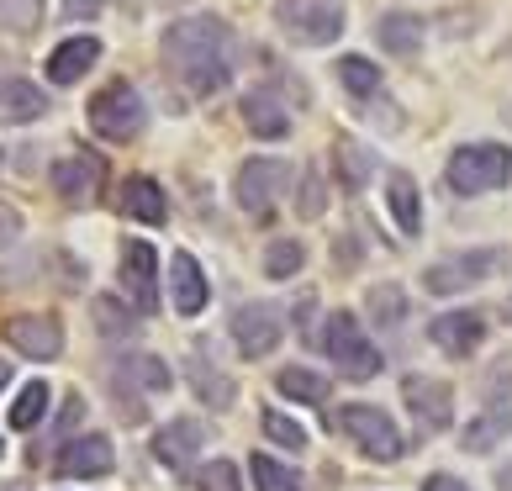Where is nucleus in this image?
Wrapping results in <instances>:
<instances>
[{"label":"nucleus","instance_id":"obj_14","mask_svg":"<svg viewBox=\"0 0 512 491\" xmlns=\"http://www.w3.org/2000/svg\"><path fill=\"white\" fill-rule=\"evenodd\" d=\"M6 344L27 360H53L64 349V328L53 317H11L6 323Z\"/></svg>","mask_w":512,"mask_h":491},{"label":"nucleus","instance_id":"obj_4","mask_svg":"<svg viewBox=\"0 0 512 491\" xmlns=\"http://www.w3.org/2000/svg\"><path fill=\"white\" fill-rule=\"evenodd\" d=\"M333 428H338V433H349V439L365 449L370 460H402V433H396V423L386 418L381 407L349 402V407H338V412H333Z\"/></svg>","mask_w":512,"mask_h":491},{"label":"nucleus","instance_id":"obj_7","mask_svg":"<svg viewBox=\"0 0 512 491\" xmlns=\"http://www.w3.org/2000/svg\"><path fill=\"white\" fill-rule=\"evenodd\" d=\"M328 354H333L338 375H349V381H370V375L381 370V349L370 344L365 328H359L349 312L328 317Z\"/></svg>","mask_w":512,"mask_h":491},{"label":"nucleus","instance_id":"obj_18","mask_svg":"<svg viewBox=\"0 0 512 491\" xmlns=\"http://www.w3.org/2000/svg\"><path fill=\"white\" fill-rule=\"evenodd\" d=\"M243 122H249L254 138H270V143L291 132V117H286V106H280L275 90H249V96H243Z\"/></svg>","mask_w":512,"mask_h":491},{"label":"nucleus","instance_id":"obj_3","mask_svg":"<svg viewBox=\"0 0 512 491\" xmlns=\"http://www.w3.org/2000/svg\"><path fill=\"white\" fill-rule=\"evenodd\" d=\"M275 22H280V32H286L291 43L328 48V43H338V32H344L349 11H344V0H280V6H275Z\"/></svg>","mask_w":512,"mask_h":491},{"label":"nucleus","instance_id":"obj_32","mask_svg":"<svg viewBox=\"0 0 512 491\" xmlns=\"http://www.w3.org/2000/svg\"><path fill=\"white\" fill-rule=\"evenodd\" d=\"M43 22V0H0V27L6 32H32Z\"/></svg>","mask_w":512,"mask_h":491},{"label":"nucleus","instance_id":"obj_41","mask_svg":"<svg viewBox=\"0 0 512 491\" xmlns=\"http://www.w3.org/2000/svg\"><path fill=\"white\" fill-rule=\"evenodd\" d=\"M6 386H11V365H6V360H0V391H6Z\"/></svg>","mask_w":512,"mask_h":491},{"label":"nucleus","instance_id":"obj_23","mask_svg":"<svg viewBox=\"0 0 512 491\" xmlns=\"http://www.w3.org/2000/svg\"><path fill=\"white\" fill-rule=\"evenodd\" d=\"M507 433H512V407L507 402H491L476 423H465V449L486 455V449H497L507 439Z\"/></svg>","mask_w":512,"mask_h":491},{"label":"nucleus","instance_id":"obj_34","mask_svg":"<svg viewBox=\"0 0 512 491\" xmlns=\"http://www.w3.org/2000/svg\"><path fill=\"white\" fill-rule=\"evenodd\" d=\"M264 433H270L275 444H286V449H307V428L291 423L286 412H264Z\"/></svg>","mask_w":512,"mask_h":491},{"label":"nucleus","instance_id":"obj_28","mask_svg":"<svg viewBox=\"0 0 512 491\" xmlns=\"http://www.w3.org/2000/svg\"><path fill=\"white\" fill-rule=\"evenodd\" d=\"M301 264H307V249H301L296 238H275L270 249H264V275L270 280H291Z\"/></svg>","mask_w":512,"mask_h":491},{"label":"nucleus","instance_id":"obj_13","mask_svg":"<svg viewBox=\"0 0 512 491\" xmlns=\"http://www.w3.org/2000/svg\"><path fill=\"white\" fill-rule=\"evenodd\" d=\"M402 396H407V407H412V418H417V428H428V433H439V428H449V386L444 381H428V375H407L402 381Z\"/></svg>","mask_w":512,"mask_h":491},{"label":"nucleus","instance_id":"obj_16","mask_svg":"<svg viewBox=\"0 0 512 491\" xmlns=\"http://www.w3.org/2000/svg\"><path fill=\"white\" fill-rule=\"evenodd\" d=\"M201 449H206V433H201V423H191V418L159 428V439H154V455H159V465H169V470H191Z\"/></svg>","mask_w":512,"mask_h":491},{"label":"nucleus","instance_id":"obj_43","mask_svg":"<svg viewBox=\"0 0 512 491\" xmlns=\"http://www.w3.org/2000/svg\"><path fill=\"white\" fill-rule=\"evenodd\" d=\"M502 486H512V470H507V476H502Z\"/></svg>","mask_w":512,"mask_h":491},{"label":"nucleus","instance_id":"obj_1","mask_svg":"<svg viewBox=\"0 0 512 491\" xmlns=\"http://www.w3.org/2000/svg\"><path fill=\"white\" fill-rule=\"evenodd\" d=\"M164 64L191 96H217L233 80V32L217 16H180L164 32Z\"/></svg>","mask_w":512,"mask_h":491},{"label":"nucleus","instance_id":"obj_24","mask_svg":"<svg viewBox=\"0 0 512 491\" xmlns=\"http://www.w3.org/2000/svg\"><path fill=\"white\" fill-rule=\"evenodd\" d=\"M375 37H381V48L386 53H417L423 48V22H417V16H407V11H386L381 22H375Z\"/></svg>","mask_w":512,"mask_h":491},{"label":"nucleus","instance_id":"obj_38","mask_svg":"<svg viewBox=\"0 0 512 491\" xmlns=\"http://www.w3.org/2000/svg\"><path fill=\"white\" fill-rule=\"evenodd\" d=\"M64 16L80 22V16H101V0H64Z\"/></svg>","mask_w":512,"mask_h":491},{"label":"nucleus","instance_id":"obj_27","mask_svg":"<svg viewBox=\"0 0 512 491\" xmlns=\"http://www.w3.org/2000/svg\"><path fill=\"white\" fill-rule=\"evenodd\" d=\"M338 80H344V90L349 96H375L381 90V69H375L370 59H359V53H349V59H338Z\"/></svg>","mask_w":512,"mask_h":491},{"label":"nucleus","instance_id":"obj_10","mask_svg":"<svg viewBox=\"0 0 512 491\" xmlns=\"http://www.w3.org/2000/svg\"><path fill=\"white\" fill-rule=\"evenodd\" d=\"M280 333H286V323H280V307H270V301H243V307L233 312V338H238V349L249 354V360L270 354L280 344Z\"/></svg>","mask_w":512,"mask_h":491},{"label":"nucleus","instance_id":"obj_25","mask_svg":"<svg viewBox=\"0 0 512 491\" xmlns=\"http://www.w3.org/2000/svg\"><path fill=\"white\" fill-rule=\"evenodd\" d=\"M386 201H391L396 228H402L407 238L423 233V206H417V185H412V175H391V180H386Z\"/></svg>","mask_w":512,"mask_h":491},{"label":"nucleus","instance_id":"obj_19","mask_svg":"<svg viewBox=\"0 0 512 491\" xmlns=\"http://www.w3.org/2000/svg\"><path fill=\"white\" fill-rule=\"evenodd\" d=\"M48 111V96L37 90L32 80H0V122L11 127H27Z\"/></svg>","mask_w":512,"mask_h":491},{"label":"nucleus","instance_id":"obj_2","mask_svg":"<svg viewBox=\"0 0 512 491\" xmlns=\"http://www.w3.org/2000/svg\"><path fill=\"white\" fill-rule=\"evenodd\" d=\"M512 180V148L507 143H465L449 154V191L454 196H486Z\"/></svg>","mask_w":512,"mask_h":491},{"label":"nucleus","instance_id":"obj_15","mask_svg":"<svg viewBox=\"0 0 512 491\" xmlns=\"http://www.w3.org/2000/svg\"><path fill=\"white\" fill-rule=\"evenodd\" d=\"M111 465H117V455H111L106 433H85V439L64 444V455H59V470L74 476V481H96V476H106Z\"/></svg>","mask_w":512,"mask_h":491},{"label":"nucleus","instance_id":"obj_36","mask_svg":"<svg viewBox=\"0 0 512 491\" xmlns=\"http://www.w3.org/2000/svg\"><path fill=\"white\" fill-rule=\"evenodd\" d=\"M402 307H407V301H402V291H396V286H375L370 291V312L386 317V323H402Z\"/></svg>","mask_w":512,"mask_h":491},{"label":"nucleus","instance_id":"obj_31","mask_svg":"<svg viewBox=\"0 0 512 491\" xmlns=\"http://www.w3.org/2000/svg\"><path fill=\"white\" fill-rule=\"evenodd\" d=\"M43 412H48V386L32 381V386H22V396H16V407H11V428H37Z\"/></svg>","mask_w":512,"mask_h":491},{"label":"nucleus","instance_id":"obj_9","mask_svg":"<svg viewBox=\"0 0 512 491\" xmlns=\"http://www.w3.org/2000/svg\"><path fill=\"white\" fill-rule=\"evenodd\" d=\"M122 291L132 296L138 312H159V254H154V243L132 238L122 249Z\"/></svg>","mask_w":512,"mask_h":491},{"label":"nucleus","instance_id":"obj_5","mask_svg":"<svg viewBox=\"0 0 512 491\" xmlns=\"http://www.w3.org/2000/svg\"><path fill=\"white\" fill-rule=\"evenodd\" d=\"M143 122H148V106H143V96L132 90L127 80H117V85H106L96 101H90V127L101 132V138H111V143H127V138H138L143 132Z\"/></svg>","mask_w":512,"mask_h":491},{"label":"nucleus","instance_id":"obj_35","mask_svg":"<svg viewBox=\"0 0 512 491\" xmlns=\"http://www.w3.org/2000/svg\"><path fill=\"white\" fill-rule=\"evenodd\" d=\"M338 164H344V175H349V191H359L370 175V154L359 143H338Z\"/></svg>","mask_w":512,"mask_h":491},{"label":"nucleus","instance_id":"obj_17","mask_svg":"<svg viewBox=\"0 0 512 491\" xmlns=\"http://www.w3.org/2000/svg\"><path fill=\"white\" fill-rule=\"evenodd\" d=\"M96 59H101L96 37H69V43H59L48 53V80L53 85H74V80H85V74L96 69Z\"/></svg>","mask_w":512,"mask_h":491},{"label":"nucleus","instance_id":"obj_44","mask_svg":"<svg viewBox=\"0 0 512 491\" xmlns=\"http://www.w3.org/2000/svg\"><path fill=\"white\" fill-rule=\"evenodd\" d=\"M6 491H22V486H6Z\"/></svg>","mask_w":512,"mask_h":491},{"label":"nucleus","instance_id":"obj_33","mask_svg":"<svg viewBox=\"0 0 512 491\" xmlns=\"http://www.w3.org/2000/svg\"><path fill=\"white\" fill-rule=\"evenodd\" d=\"M96 323L106 338H132V312H122V301L96 296Z\"/></svg>","mask_w":512,"mask_h":491},{"label":"nucleus","instance_id":"obj_30","mask_svg":"<svg viewBox=\"0 0 512 491\" xmlns=\"http://www.w3.org/2000/svg\"><path fill=\"white\" fill-rule=\"evenodd\" d=\"M249 470H254V491H301V476H296V470L280 465V460H270V455H254Z\"/></svg>","mask_w":512,"mask_h":491},{"label":"nucleus","instance_id":"obj_37","mask_svg":"<svg viewBox=\"0 0 512 491\" xmlns=\"http://www.w3.org/2000/svg\"><path fill=\"white\" fill-rule=\"evenodd\" d=\"M196 486H201V491H243V486H238V470L227 465V460H212V465H206Z\"/></svg>","mask_w":512,"mask_h":491},{"label":"nucleus","instance_id":"obj_40","mask_svg":"<svg viewBox=\"0 0 512 491\" xmlns=\"http://www.w3.org/2000/svg\"><path fill=\"white\" fill-rule=\"evenodd\" d=\"M16 238V212L11 206H0V243H11Z\"/></svg>","mask_w":512,"mask_h":491},{"label":"nucleus","instance_id":"obj_21","mask_svg":"<svg viewBox=\"0 0 512 491\" xmlns=\"http://www.w3.org/2000/svg\"><path fill=\"white\" fill-rule=\"evenodd\" d=\"M122 206H127V217L148 222V228H159V222L169 217V201H164V191H159V180H148V175H132V180H127Z\"/></svg>","mask_w":512,"mask_h":491},{"label":"nucleus","instance_id":"obj_26","mask_svg":"<svg viewBox=\"0 0 512 491\" xmlns=\"http://www.w3.org/2000/svg\"><path fill=\"white\" fill-rule=\"evenodd\" d=\"M275 386L280 396H291V402H307V407H322L328 402V375H317V370H280L275 375Z\"/></svg>","mask_w":512,"mask_h":491},{"label":"nucleus","instance_id":"obj_6","mask_svg":"<svg viewBox=\"0 0 512 491\" xmlns=\"http://www.w3.org/2000/svg\"><path fill=\"white\" fill-rule=\"evenodd\" d=\"M497 270H507V254L502 249H476V254H454V259L428 264L423 286L433 296H454V291H470V286H481V280H491Z\"/></svg>","mask_w":512,"mask_h":491},{"label":"nucleus","instance_id":"obj_22","mask_svg":"<svg viewBox=\"0 0 512 491\" xmlns=\"http://www.w3.org/2000/svg\"><path fill=\"white\" fill-rule=\"evenodd\" d=\"M191 386H196V396L206 407H233V381H227V375L217 370V360H206V349H196L191 354Z\"/></svg>","mask_w":512,"mask_h":491},{"label":"nucleus","instance_id":"obj_8","mask_svg":"<svg viewBox=\"0 0 512 491\" xmlns=\"http://www.w3.org/2000/svg\"><path fill=\"white\" fill-rule=\"evenodd\" d=\"M286 185H291V164H286V159H249V164L238 169L233 196H238L243 212L264 217L280 196H286Z\"/></svg>","mask_w":512,"mask_h":491},{"label":"nucleus","instance_id":"obj_29","mask_svg":"<svg viewBox=\"0 0 512 491\" xmlns=\"http://www.w3.org/2000/svg\"><path fill=\"white\" fill-rule=\"evenodd\" d=\"M117 381H132V386H143V391H169V365L154 360V354H138V360H122Z\"/></svg>","mask_w":512,"mask_h":491},{"label":"nucleus","instance_id":"obj_39","mask_svg":"<svg viewBox=\"0 0 512 491\" xmlns=\"http://www.w3.org/2000/svg\"><path fill=\"white\" fill-rule=\"evenodd\" d=\"M423 491H470V486H465V481H454V476H428Z\"/></svg>","mask_w":512,"mask_h":491},{"label":"nucleus","instance_id":"obj_11","mask_svg":"<svg viewBox=\"0 0 512 491\" xmlns=\"http://www.w3.org/2000/svg\"><path fill=\"white\" fill-rule=\"evenodd\" d=\"M101 159L96 154H69V159H59L53 164V191H59L69 206H90L101 196Z\"/></svg>","mask_w":512,"mask_h":491},{"label":"nucleus","instance_id":"obj_12","mask_svg":"<svg viewBox=\"0 0 512 491\" xmlns=\"http://www.w3.org/2000/svg\"><path fill=\"white\" fill-rule=\"evenodd\" d=\"M428 338L449 354V360H465V354L481 349L486 317L481 312H444V317H433V323H428Z\"/></svg>","mask_w":512,"mask_h":491},{"label":"nucleus","instance_id":"obj_42","mask_svg":"<svg viewBox=\"0 0 512 491\" xmlns=\"http://www.w3.org/2000/svg\"><path fill=\"white\" fill-rule=\"evenodd\" d=\"M502 317H507V323H512V296H507V301H502Z\"/></svg>","mask_w":512,"mask_h":491},{"label":"nucleus","instance_id":"obj_20","mask_svg":"<svg viewBox=\"0 0 512 491\" xmlns=\"http://www.w3.org/2000/svg\"><path fill=\"white\" fill-rule=\"evenodd\" d=\"M169 286H175V307L185 317H196L206 307V275H201V264L191 254H175L169 259Z\"/></svg>","mask_w":512,"mask_h":491}]
</instances>
